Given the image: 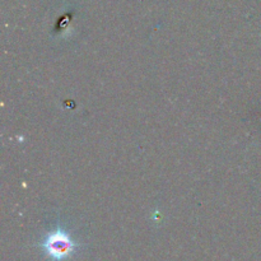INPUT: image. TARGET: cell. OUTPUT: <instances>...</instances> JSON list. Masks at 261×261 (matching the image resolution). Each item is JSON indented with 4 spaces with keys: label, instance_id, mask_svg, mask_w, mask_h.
Returning <instances> with one entry per match:
<instances>
[{
    "label": "cell",
    "instance_id": "6da1fadb",
    "mask_svg": "<svg viewBox=\"0 0 261 261\" xmlns=\"http://www.w3.org/2000/svg\"><path fill=\"white\" fill-rule=\"evenodd\" d=\"M42 246L48 256L55 260H63L73 252L75 244L66 232L58 229L47 234Z\"/></svg>",
    "mask_w": 261,
    "mask_h": 261
}]
</instances>
